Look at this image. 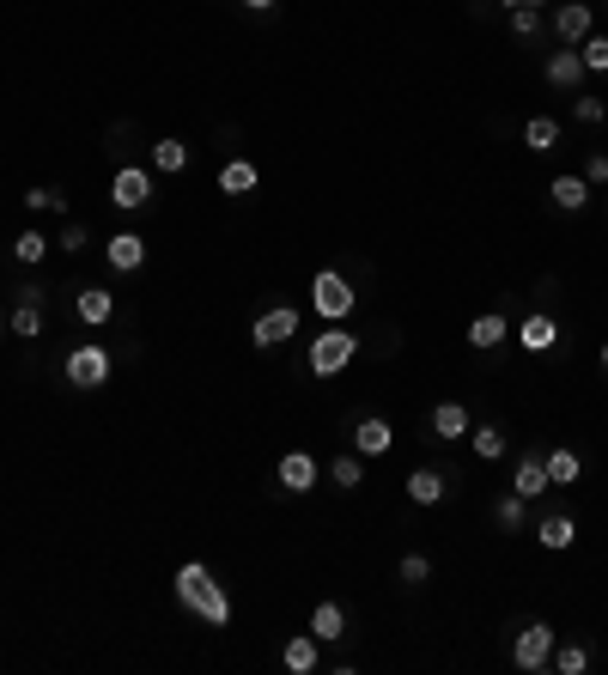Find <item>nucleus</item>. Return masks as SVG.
I'll use <instances>...</instances> for the list:
<instances>
[{
	"label": "nucleus",
	"mask_w": 608,
	"mask_h": 675,
	"mask_svg": "<svg viewBox=\"0 0 608 675\" xmlns=\"http://www.w3.org/2000/svg\"><path fill=\"white\" fill-rule=\"evenodd\" d=\"M177 603H183L189 615H201L207 627H225V621H232V596L213 584V572H207L201 560H189V566L177 572Z\"/></svg>",
	"instance_id": "1"
},
{
	"label": "nucleus",
	"mask_w": 608,
	"mask_h": 675,
	"mask_svg": "<svg viewBox=\"0 0 608 675\" xmlns=\"http://www.w3.org/2000/svg\"><path fill=\"white\" fill-rule=\"evenodd\" d=\"M61 378H67L73 390H104V384H110V353H104L98 341L73 347V353L61 359Z\"/></svg>",
	"instance_id": "2"
},
{
	"label": "nucleus",
	"mask_w": 608,
	"mask_h": 675,
	"mask_svg": "<svg viewBox=\"0 0 608 675\" xmlns=\"http://www.w3.org/2000/svg\"><path fill=\"white\" fill-rule=\"evenodd\" d=\"M554 645H560V639H554V627H548V621H529V627L517 633V645H511V663L536 675V669H548V663H554Z\"/></svg>",
	"instance_id": "3"
},
{
	"label": "nucleus",
	"mask_w": 608,
	"mask_h": 675,
	"mask_svg": "<svg viewBox=\"0 0 608 675\" xmlns=\"http://www.w3.org/2000/svg\"><path fill=\"white\" fill-rule=\"evenodd\" d=\"M353 353H359V341H353L347 329H323V335L311 341V371H317V378H335V371L353 365Z\"/></svg>",
	"instance_id": "4"
},
{
	"label": "nucleus",
	"mask_w": 608,
	"mask_h": 675,
	"mask_svg": "<svg viewBox=\"0 0 608 675\" xmlns=\"http://www.w3.org/2000/svg\"><path fill=\"white\" fill-rule=\"evenodd\" d=\"M311 305H317V317H329V323L353 317V286H347V274L323 268V274L311 280Z\"/></svg>",
	"instance_id": "5"
},
{
	"label": "nucleus",
	"mask_w": 608,
	"mask_h": 675,
	"mask_svg": "<svg viewBox=\"0 0 608 675\" xmlns=\"http://www.w3.org/2000/svg\"><path fill=\"white\" fill-rule=\"evenodd\" d=\"M298 335V311L292 305H268L256 323H250V341L256 347H280V341H292Z\"/></svg>",
	"instance_id": "6"
},
{
	"label": "nucleus",
	"mask_w": 608,
	"mask_h": 675,
	"mask_svg": "<svg viewBox=\"0 0 608 675\" xmlns=\"http://www.w3.org/2000/svg\"><path fill=\"white\" fill-rule=\"evenodd\" d=\"M110 201H116V207H128V213H134V207H146V201H152V171L122 165V171L110 177Z\"/></svg>",
	"instance_id": "7"
},
{
	"label": "nucleus",
	"mask_w": 608,
	"mask_h": 675,
	"mask_svg": "<svg viewBox=\"0 0 608 675\" xmlns=\"http://www.w3.org/2000/svg\"><path fill=\"white\" fill-rule=\"evenodd\" d=\"M548 86H560V92H578L584 86V61H578V49L566 43V49H548Z\"/></svg>",
	"instance_id": "8"
},
{
	"label": "nucleus",
	"mask_w": 608,
	"mask_h": 675,
	"mask_svg": "<svg viewBox=\"0 0 608 675\" xmlns=\"http://www.w3.org/2000/svg\"><path fill=\"white\" fill-rule=\"evenodd\" d=\"M590 25H596V13L584 7V0H566V7L554 13V37H560V43H572V49L590 37Z\"/></svg>",
	"instance_id": "9"
},
{
	"label": "nucleus",
	"mask_w": 608,
	"mask_h": 675,
	"mask_svg": "<svg viewBox=\"0 0 608 675\" xmlns=\"http://www.w3.org/2000/svg\"><path fill=\"white\" fill-rule=\"evenodd\" d=\"M396 444V432H390V420H377V414H365L359 426H353V450L359 457H384V450Z\"/></svg>",
	"instance_id": "10"
},
{
	"label": "nucleus",
	"mask_w": 608,
	"mask_h": 675,
	"mask_svg": "<svg viewBox=\"0 0 608 675\" xmlns=\"http://www.w3.org/2000/svg\"><path fill=\"white\" fill-rule=\"evenodd\" d=\"M517 347H523V353H548V347H560V323H554L548 311H536V317L517 329Z\"/></svg>",
	"instance_id": "11"
},
{
	"label": "nucleus",
	"mask_w": 608,
	"mask_h": 675,
	"mask_svg": "<svg viewBox=\"0 0 608 675\" xmlns=\"http://www.w3.org/2000/svg\"><path fill=\"white\" fill-rule=\"evenodd\" d=\"M280 487L286 493H311L317 487V463L304 457V450H286V457H280Z\"/></svg>",
	"instance_id": "12"
},
{
	"label": "nucleus",
	"mask_w": 608,
	"mask_h": 675,
	"mask_svg": "<svg viewBox=\"0 0 608 675\" xmlns=\"http://www.w3.org/2000/svg\"><path fill=\"white\" fill-rule=\"evenodd\" d=\"M536 542H542L548 554H566V548L578 542V523H572L566 511H554V517H542V523H536Z\"/></svg>",
	"instance_id": "13"
},
{
	"label": "nucleus",
	"mask_w": 608,
	"mask_h": 675,
	"mask_svg": "<svg viewBox=\"0 0 608 675\" xmlns=\"http://www.w3.org/2000/svg\"><path fill=\"white\" fill-rule=\"evenodd\" d=\"M104 256H110V268H116V274H134V268L146 262V238H134V232H116V238L104 244Z\"/></svg>",
	"instance_id": "14"
},
{
	"label": "nucleus",
	"mask_w": 608,
	"mask_h": 675,
	"mask_svg": "<svg viewBox=\"0 0 608 675\" xmlns=\"http://www.w3.org/2000/svg\"><path fill=\"white\" fill-rule=\"evenodd\" d=\"M280 663H286L292 675H311V669L323 663V651H317V633H298V639H286V651H280Z\"/></svg>",
	"instance_id": "15"
},
{
	"label": "nucleus",
	"mask_w": 608,
	"mask_h": 675,
	"mask_svg": "<svg viewBox=\"0 0 608 675\" xmlns=\"http://www.w3.org/2000/svg\"><path fill=\"white\" fill-rule=\"evenodd\" d=\"M511 493L542 499V493H548V463H542V457H523V463H517V475H511Z\"/></svg>",
	"instance_id": "16"
},
{
	"label": "nucleus",
	"mask_w": 608,
	"mask_h": 675,
	"mask_svg": "<svg viewBox=\"0 0 608 675\" xmlns=\"http://www.w3.org/2000/svg\"><path fill=\"white\" fill-rule=\"evenodd\" d=\"M499 341H511V323H505L499 311H487V317H475V323H469V347H481V353H493Z\"/></svg>",
	"instance_id": "17"
},
{
	"label": "nucleus",
	"mask_w": 608,
	"mask_h": 675,
	"mask_svg": "<svg viewBox=\"0 0 608 675\" xmlns=\"http://www.w3.org/2000/svg\"><path fill=\"white\" fill-rule=\"evenodd\" d=\"M73 311H80V323H110L116 317V298L104 286H86L80 298H73Z\"/></svg>",
	"instance_id": "18"
},
{
	"label": "nucleus",
	"mask_w": 608,
	"mask_h": 675,
	"mask_svg": "<svg viewBox=\"0 0 608 675\" xmlns=\"http://www.w3.org/2000/svg\"><path fill=\"white\" fill-rule=\"evenodd\" d=\"M432 432L438 438H469V408L463 402H438L432 408Z\"/></svg>",
	"instance_id": "19"
},
{
	"label": "nucleus",
	"mask_w": 608,
	"mask_h": 675,
	"mask_svg": "<svg viewBox=\"0 0 608 675\" xmlns=\"http://www.w3.org/2000/svg\"><path fill=\"white\" fill-rule=\"evenodd\" d=\"M548 201H554L560 213H578V207L590 201V183H584V177H554V183H548Z\"/></svg>",
	"instance_id": "20"
},
{
	"label": "nucleus",
	"mask_w": 608,
	"mask_h": 675,
	"mask_svg": "<svg viewBox=\"0 0 608 675\" xmlns=\"http://www.w3.org/2000/svg\"><path fill=\"white\" fill-rule=\"evenodd\" d=\"M444 493H450V481H444L438 469H414V475H408V499H414V505H438Z\"/></svg>",
	"instance_id": "21"
},
{
	"label": "nucleus",
	"mask_w": 608,
	"mask_h": 675,
	"mask_svg": "<svg viewBox=\"0 0 608 675\" xmlns=\"http://www.w3.org/2000/svg\"><path fill=\"white\" fill-rule=\"evenodd\" d=\"M311 633H317V645H329V639H347V609H341V603H317V615H311Z\"/></svg>",
	"instance_id": "22"
},
{
	"label": "nucleus",
	"mask_w": 608,
	"mask_h": 675,
	"mask_svg": "<svg viewBox=\"0 0 608 675\" xmlns=\"http://www.w3.org/2000/svg\"><path fill=\"white\" fill-rule=\"evenodd\" d=\"M219 195H256V165L250 159H232L219 171Z\"/></svg>",
	"instance_id": "23"
},
{
	"label": "nucleus",
	"mask_w": 608,
	"mask_h": 675,
	"mask_svg": "<svg viewBox=\"0 0 608 675\" xmlns=\"http://www.w3.org/2000/svg\"><path fill=\"white\" fill-rule=\"evenodd\" d=\"M469 444H475V457H481V463H499L511 438H505L499 426H469Z\"/></svg>",
	"instance_id": "24"
},
{
	"label": "nucleus",
	"mask_w": 608,
	"mask_h": 675,
	"mask_svg": "<svg viewBox=\"0 0 608 675\" xmlns=\"http://www.w3.org/2000/svg\"><path fill=\"white\" fill-rule=\"evenodd\" d=\"M542 463H548V481H554V487H572V481L584 475V463H578V450H548Z\"/></svg>",
	"instance_id": "25"
},
{
	"label": "nucleus",
	"mask_w": 608,
	"mask_h": 675,
	"mask_svg": "<svg viewBox=\"0 0 608 675\" xmlns=\"http://www.w3.org/2000/svg\"><path fill=\"white\" fill-rule=\"evenodd\" d=\"M523 140H529V153H554V146H560V122L554 116H536V122L523 128Z\"/></svg>",
	"instance_id": "26"
},
{
	"label": "nucleus",
	"mask_w": 608,
	"mask_h": 675,
	"mask_svg": "<svg viewBox=\"0 0 608 675\" xmlns=\"http://www.w3.org/2000/svg\"><path fill=\"white\" fill-rule=\"evenodd\" d=\"M329 475H335V487H347V493H353V487H365V463H359V450L335 457V463H329Z\"/></svg>",
	"instance_id": "27"
},
{
	"label": "nucleus",
	"mask_w": 608,
	"mask_h": 675,
	"mask_svg": "<svg viewBox=\"0 0 608 675\" xmlns=\"http://www.w3.org/2000/svg\"><path fill=\"white\" fill-rule=\"evenodd\" d=\"M578 61H584V73H608V37L590 31V37L578 43Z\"/></svg>",
	"instance_id": "28"
},
{
	"label": "nucleus",
	"mask_w": 608,
	"mask_h": 675,
	"mask_svg": "<svg viewBox=\"0 0 608 675\" xmlns=\"http://www.w3.org/2000/svg\"><path fill=\"white\" fill-rule=\"evenodd\" d=\"M523 505H529L523 493H499V499H493V517H499V530H523Z\"/></svg>",
	"instance_id": "29"
},
{
	"label": "nucleus",
	"mask_w": 608,
	"mask_h": 675,
	"mask_svg": "<svg viewBox=\"0 0 608 675\" xmlns=\"http://www.w3.org/2000/svg\"><path fill=\"white\" fill-rule=\"evenodd\" d=\"M152 165H159L165 177L183 171V165H189V146H183V140H159V146H152Z\"/></svg>",
	"instance_id": "30"
},
{
	"label": "nucleus",
	"mask_w": 608,
	"mask_h": 675,
	"mask_svg": "<svg viewBox=\"0 0 608 675\" xmlns=\"http://www.w3.org/2000/svg\"><path fill=\"white\" fill-rule=\"evenodd\" d=\"M13 256H19L25 268H37V262L49 256V238H43V232H19V238H13Z\"/></svg>",
	"instance_id": "31"
},
{
	"label": "nucleus",
	"mask_w": 608,
	"mask_h": 675,
	"mask_svg": "<svg viewBox=\"0 0 608 675\" xmlns=\"http://www.w3.org/2000/svg\"><path fill=\"white\" fill-rule=\"evenodd\" d=\"M554 669L560 675H584L590 669V651L584 645H554Z\"/></svg>",
	"instance_id": "32"
},
{
	"label": "nucleus",
	"mask_w": 608,
	"mask_h": 675,
	"mask_svg": "<svg viewBox=\"0 0 608 675\" xmlns=\"http://www.w3.org/2000/svg\"><path fill=\"white\" fill-rule=\"evenodd\" d=\"M37 329H43V305H31V298H19V311H13V335H25V341H31Z\"/></svg>",
	"instance_id": "33"
},
{
	"label": "nucleus",
	"mask_w": 608,
	"mask_h": 675,
	"mask_svg": "<svg viewBox=\"0 0 608 675\" xmlns=\"http://www.w3.org/2000/svg\"><path fill=\"white\" fill-rule=\"evenodd\" d=\"M396 578H402L408 590H420V584L432 578V566H426V554H402V566H396Z\"/></svg>",
	"instance_id": "34"
},
{
	"label": "nucleus",
	"mask_w": 608,
	"mask_h": 675,
	"mask_svg": "<svg viewBox=\"0 0 608 675\" xmlns=\"http://www.w3.org/2000/svg\"><path fill=\"white\" fill-rule=\"evenodd\" d=\"M25 207H31V213H67V195H61V189H31Z\"/></svg>",
	"instance_id": "35"
},
{
	"label": "nucleus",
	"mask_w": 608,
	"mask_h": 675,
	"mask_svg": "<svg viewBox=\"0 0 608 675\" xmlns=\"http://www.w3.org/2000/svg\"><path fill=\"white\" fill-rule=\"evenodd\" d=\"M542 31V13L536 7H511V37H536Z\"/></svg>",
	"instance_id": "36"
},
{
	"label": "nucleus",
	"mask_w": 608,
	"mask_h": 675,
	"mask_svg": "<svg viewBox=\"0 0 608 675\" xmlns=\"http://www.w3.org/2000/svg\"><path fill=\"white\" fill-rule=\"evenodd\" d=\"M572 116H578L584 128H602V116H608V104H602V98H578V104H572Z\"/></svg>",
	"instance_id": "37"
},
{
	"label": "nucleus",
	"mask_w": 608,
	"mask_h": 675,
	"mask_svg": "<svg viewBox=\"0 0 608 675\" xmlns=\"http://www.w3.org/2000/svg\"><path fill=\"white\" fill-rule=\"evenodd\" d=\"M584 183H590V189L608 183V153H590V159H584Z\"/></svg>",
	"instance_id": "38"
},
{
	"label": "nucleus",
	"mask_w": 608,
	"mask_h": 675,
	"mask_svg": "<svg viewBox=\"0 0 608 675\" xmlns=\"http://www.w3.org/2000/svg\"><path fill=\"white\" fill-rule=\"evenodd\" d=\"M61 250H67V256L86 250V225H67V232H61Z\"/></svg>",
	"instance_id": "39"
},
{
	"label": "nucleus",
	"mask_w": 608,
	"mask_h": 675,
	"mask_svg": "<svg viewBox=\"0 0 608 675\" xmlns=\"http://www.w3.org/2000/svg\"><path fill=\"white\" fill-rule=\"evenodd\" d=\"M244 7H250V13H268V7H274V0H244Z\"/></svg>",
	"instance_id": "40"
},
{
	"label": "nucleus",
	"mask_w": 608,
	"mask_h": 675,
	"mask_svg": "<svg viewBox=\"0 0 608 675\" xmlns=\"http://www.w3.org/2000/svg\"><path fill=\"white\" fill-rule=\"evenodd\" d=\"M505 7H548V0H505Z\"/></svg>",
	"instance_id": "41"
},
{
	"label": "nucleus",
	"mask_w": 608,
	"mask_h": 675,
	"mask_svg": "<svg viewBox=\"0 0 608 675\" xmlns=\"http://www.w3.org/2000/svg\"><path fill=\"white\" fill-rule=\"evenodd\" d=\"M602 371H608V341H602Z\"/></svg>",
	"instance_id": "42"
},
{
	"label": "nucleus",
	"mask_w": 608,
	"mask_h": 675,
	"mask_svg": "<svg viewBox=\"0 0 608 675\" xmlns=\"http://www.w3.org/2000/svg\"><path fill=\"white\" fill-rule=\"evenodd\" d=\"M0 329H7V317H0Z\"/></svg>",
	"instance_id": "43"
}]
</instances>
